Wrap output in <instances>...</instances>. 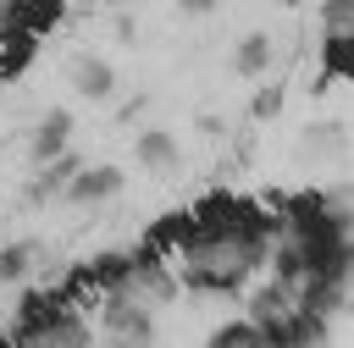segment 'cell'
<instances>
[{
  "instance_id": "5bb4252c",
  "label": "cell",
  "mask_w": 354,
  "mask_h": 348,
  "mask_svg": "<svg viewBox=\"0 0 354 348\" xmlns=\"http://www.w3.org/2000/svg\"><path fill=\"white\" fill-rule=\"evenodd\" d=\"M72 88H77L83 99H111V94H116V66H111L105 55H77V61H72Z\"/></svg>"
},
{
  "instance_id": "e0dca14e",
  "label": "cell",
  "mask_w": 354,
  "mask_h": 348,
  "mask_svg": "<svg viewBox=\"0 0 354 348\" xmlns=\"http://www.w3.org/2000/svg\"><path fill=\"white\" fill-rule=\"evenodd\" d=\"M61 17H66V6H61V0H17V22H22V33H28V39L55 33V28H61Z\"/></svg>"
},
{
  "instance_id": "9c48e42d",
  "label": "cell",
  "mask_w": 354,
  "mask_h": 348,
  "mask_svg": "<svg viewBox=\"0 0 354 348\" xmlns=\"http://www.w3.org/2000/svg\"><path fill=\"white\" fill-rule=\"evenodd\" d=\"M66 144H72V110L66 105H50L39 116V127H33V138H28V160L33 166H50V160L66 155Z\"/></svg>"
},
{
  "instance_id": "7402d4cb",
  "label": "cell",
  "mask_w": 354,
  "mask_h": 348,
  "mask_svg": "<svg viewBox=\"0 0 354 348\" xmlns=\"http://www.w3.org/2000/svg\"><path fill=\"white\" fill-rule=\"evenodd\" d=\"M282 105H288V88H282V83H260L254 99H249V116H254V122H277Z\"/></svg>"
},
{
  "instance_id": "2e32d148",
  "label": "cell",
  "mask_w": 354,
  "mask_h": 348,
  "mask_svg": "<svg viewBox=\"0 0 354 348\" xmlns=\"http://www.w3.org/2000/svg\"><path fill=\"white\" fill-rule=\"evenodd\" d=\"M271 55H277V44H271V33H243L238 39V50H232V72L238 77H266L271 72Z\"/></svg>"
},
{
  "instance_id": "83f0119b",
  "label": "cell",
  "mask_w": 354,
  "mask_h": 348,
  "mask_svg": "<svg viewBox=\"0 0 354 348\" xmlns=\"http://www.w3.org/2000/svg\"><path fill=\"white\" fill-rule=\"evenodd\" d=\"M194 127H199L205 138H221V133H227V122H221L216 110H199V122H194Z\"/></svg>"
},
{
  "instance_id": "277c9868",
  "label": "cell",
  "mask_w": 354,
  "mask_h": 348,
  "mask_svg": "<svg viewBox=\"0 0 354 348\" xmlns=\"http://www.w3.org/2000/svg\"><path fill=\"white\" fill-rule=\"evenodd\" d=\"M100 337L105 348H155V315L127 298H100Z\"/></svg>"
},
{
  "instance_id": "d6986e66",
  "label": "cell",
  "mask_w": 354,
  "mask_h": 348,
  "mask_svg": "<svg viewBox=\"0 0 354 348\" xmlns=\"http://www.w3.org/2000/svg\"><path fill=\"white\" fill-rule=\"evenodd\" d=\"M205 348H271V337L266 331H254L249 320H227V326H216L210 331V342Z\"/></svg>"
},
{
  "instance_id": "44dd1931",
  "label": "cell",
  "mask_w": 354,
  "mask_h": 348,
  "mask_svg": "<svg viewBox=\"0 0 354 348\" xmlns=\"http://www.w3.org/2000/svg\"><path fill=\"white\" fill-rule=\"evenodd\" d=\"M321 33L326 39H354V0H326L321 6Z\"/></svg>"
},
{
  "instance_id": "f1b7e54d",
  "label": "cell",
  "mask_w": 354,
  "mask_h": 348,
  "mask_svg": "<svg viewBox=\"0 0 354 348\" xmlns=\"http://www.w3.org/2000/svg\"><path fill=\"white\" fill-rule=\"evenodd\" d=\"M138 110H144V94H138V99H127V105H122V110H116V122H133V116H138Z\"/></svg>"
},
{
  "instance_id": "30bf717a",
  "label": "cell",
  "mask_w": 354,
  "mask_h": 348,
  "mask_svg": "<svg viewBox=\"0 0 354 348\" xmlns=\"http://www.w3.org/2000/svg\"><path fill=\"white\" fill-rule=\"evenodd\" d=\"M116 193H122V171H116V166H83V171L66 182L61 204L88 210V204H105V199H116Z\"/></svg>"
},
{
  "instance_id": "f546056e",
  "label": "cell",
  "mask_w": 354,
  "mask_h": 348,
  "mask_svg": "<svg viewBox=\"0 0 354 348\" xmlns=\"http://www.w3.org/2000/svg\"><path fill=\"white\" fill-rule=\"evenodd\" d=\"M0 348H11V331H0Z\"/></svg>"
},
{
  "instance_id": "d4e9b609",
  "label": "cell",
  "mask_w": 354,
  "mask_h": 348,
  "mask_svg": "<svg viewBox=\"0 0 354 348\" xmlns=\"http://www.w3.org/2000/svg\"><path fill=\"white\" fill-rule=\"evenodd\" d=\"M11 33H22V22H17V0H0V44H6Z\"/></svg>"
},
{
  "instance_id": "ac0fdd59",
  "label": "cell",
  "mask_w": 354,
  "mask_h": 348,
  "mask_svg": "<svg viewBox=\"0 0 354 348\" xmlns=\"http://www.w3.org/2000/svg\"><path fill=\"white\" fill-rule=\"evenodd\" d=\"M33 55H39V39H28V33H11V39L0 44V83H17V77L33 66Z\"/></svg>"
},
{
  "instance_id": "ffe728a7",
  "label": "cell",
  "mask_w": 354,
  "mask_h": 348,
  "mask_svg": "<svg viewBox=\"0 0 354 348\" xmlns=\"http://www.w3.org/2000/svg\"><path fill=\"white\" fill-rule=\"evenodd\" d=\"M321 77L354 83V39H321Z\"/></svg>"
},
{
  "instance_id": "9a60e30c",
  "label": "cell",
  "mask_w": 354,
  "mask_h": 348,
  "mask_svg": "<svg viewBox=\"0 0 354 348\" xmlns=\"http://www.w3.org/2000/svg\"><path fill=\"white\" fill-rule=\"evenodd\" d=\"M77 271H83V282H88L100 298H111V293L122 287V276H127V249H100L94 260H77Z\"/></svg>"
},
{
  "instance_id": "484cf974",
  "label": "cell",
  "mask_w": 354,
  "mask_h": 348,
  "mask_svg": "<svg viewBox=\"0 0 354 348\" xmlns=\"http://www.w3.org/2000/svg\"><path fill=\"white\" fill-rule=\"evenodd\" d=\"M111 28H116V44H138V22H133L127 11H116V22H111Z\"/></svg>"
},
{
  "instance_id": "5b68a950",
  "label": "cell",
  "mask_w": 354,
  "mask_h": 348,
  "mask_svg": "<svg viewBox=\"0 0 354 348\" xmlns=\"http://www.w3.org/2000/svg\"><path fill=\"white\" fill-rule=\"evenodd\" d=\"M28 276H44L39 287L55 282L50 243H39V238H11V243H0V287H17V282H28Z\"/></svg>"
},
{
  "instance_id": "8992f818",
  "label": "cell",
  "mask_w": 354,
  "mask_h": 348,
  "mask_svg": "<svg viewBox=\"0 0 354 348\" xmlns=\"http://www.w3.org/2000/svg\"><path fill=\"white\" fill-rule=\"evenodd\" d=\"M343 155H348L343 122H310V127L299 133V144H293V160H299V166H337Z\"/></svg>"
},
{
  "instance_id": "52a82bcc",
  "label": "cell",
  "mask_w": 354,
  "mask_h": 348,
  "mask_svg": "<svg viewBox=\"0 0 354 348\" xmlns=\"http://www.w3.org/2000/svg\"><path fill=\"white\" fill-rule=\"evenodd\" d=\"M77 171H83V155H72V149H66L61 160H50V166H39V171H33V182L22 188V199H17V204H22V210H44V204H55Z\"/></svg>"
},
{
  "instance_id": "6da1fadb",
  "label": "cell",
  "mask_w": 354,
  "mask_h": 348,
  "mask_svg": "<svg viewBox=\"0 0 354 348\" xmlns=\"http://www.w3.org/2000/svg\"><path fill=\"white\" fill-rule=\"evenodd\" d=\"M266 243H254V238H238V232H216V238H199L194 232V243L177 254L183 260V276H177V287H188V293H238L260 265H266Z\"/></svg>"
},
{
  "instance_id": "3957f363",
  "label": "cell",
  "mask_w": 354,
  "mask_h": 348,
  "mask_svg": "<svg viewBox=\"0 0 354 348\" xmlns=\"http://www.w3.org/2000/svg\"><path fill=\"white\" fill-rule=\"evenodd\" d=\"M111 298H127V304H138V309L155 315L160 304L177 298V276H171L166 260H155L149 249H127V276H122V287H116Z\"/></svg>"
},
{
  "instance_id": "7c38bea8",
  "label": "cell",
  "mask_w": 354,
  "mask_h": 348,
  "mask_svg": "<svg viewBox=\"0 0 354 348\" xmlns=\"http://www.w3.org/2000/svg\"><path fill=\"white\" fill-rule=\"evenodd\" d=\"M188 243H194V215L188 210H166V215H155L144 226V243L138 249H149L155 260H166V254H183Z\"/></svg>"
},
{
  "instance_id": "cb8c5ba5",
  "label": "cell",
  "mask_w": 354,
  "mask_h": 348,
  "mask_svg": "<svg viewBox=\"0 0 354 348\" xmlns=\"http://www.w3.org/2000/svg\"><path fill=\"white\" fill-rule=\"evenodd\" d=\"M326 199H332V210H337V215H354V182H337V188H326Z\"/></svg>"
},
{
  "instance_id": "603a6c76",
  "label": "cell",
  "mask_w": 354,
  "mask_h": 348,
  "mask_svg": "<svg viewBox=\"0 0 354 348\" xmlns=\"http://www.w3.org/2000/svg\"><path fill=\"white\" fill-rule=\"evenodd\" d=\"M282 348H326V315H310V320H304Z\"/></svg>"
},
{
  "instance_id": "ba28073f",
  "label": "cell",
  "mask_w": 354,
  "mask_h": 348,
  "mask_svg": "<svg viewBox=\"0 0 354 348\" xmlns=\"http://www.w3.org/2000/svg\"><path fill=\"white\" fill-rule=\"evenodd\" d=\"M66 315V298H61V287L50 282V287H28L22 298H17V309H11V337H28V331H39V326H50V320H61Z\"/></svg>"
},
{
  "instance_id": "8fae6325",
  "label": "cell",
  "mask_w": 354,
  "mask_h": 348,
  "mask_svg": "<svg viewBox=\"0 0 354 348\" xmlns=\"http://www.w3.org/2000/svg\"><path fill=\"white\" fill-rule=\"evenodd\" d=\"M88 342H94V331H88V315H77V309H66L61 320H50L28 337H11V348H88Z\"/></svg>"
},
{
  "instance_id": "7a4b0ae2",
  "label": "cell",
  "mask_w": 354,
  "mask_h": 348,
  "mask_svg": "<svg viewBox=\"0 0 354 348\" xmlns=\"http://www.w3.org/2000/svg\"><path fill=\"white\" fill-rule=\"evenodd\" d=\"M310 315H315V309H304L282 282H260V287L249 293V304H243V320H249L254 331H266V337H271V348H282V342H288Z\"/></svg>"
},
{
  "instance_id": "4fadbf2b",
  "label": "cell",
  "mask_w": 354,
  "mask_h": 348,
  "mask_svg": "<svg viewBox=\"0 0 354 348\" xmlns=\"http://www.w3.org/2000/svg\"><path fill=\"white\" fill-rule=\"evenodd\" d=\"M138 166L144 171H155V177H177L183 171V144L166 133V127H149V133H138Z\"/></svg>"
},
{
  "instance_id": "4316f807",
  "label": "cell",
  "mask_w": 354,
  "mask_h": 348,
  "mask_svg": "<svg viewBox=\"0 0 354 348\" xmlns=\"http://www.w3.org/2000/svg\"><path fill=\"white\" fill-rule=\"evenodd\" d=\"M337 309H348V315H354V260L343 265V287H337Z\"/></svg>"
}]
</instances>
